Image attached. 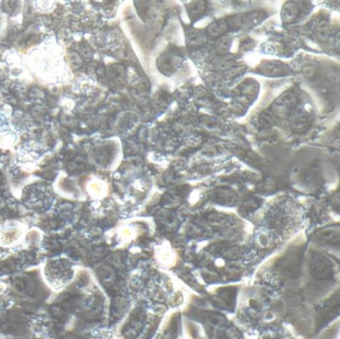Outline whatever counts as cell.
Returning a JSON list of instances; mask_svg holds the SVG:
<instances>
[{
  "mask_svg": "<svg viewBox=\"0 0 340 339\" xmlns=\"http://www.w3.org/2000/svg\"><path fill=\"white\" fill-rule=\"evenodd\" d=\"M266 15L262 12H251L238 15L234 19L235 25L240 28H249L258 25L265 19Z\"/></svg>",
  "mask_w": 340,
  "mask_h": 339,
  "instance_id": "1",
  "label": "cell"
},
{
  "mask_svg": "<svg viewBox=\"0 0 340 339\" xmlns=\"http://www.w3.org/2000/svg\"><path fill=\"white\" fill-rule=\"evenodd\" d=\"M298 15V6L295 2H288L282 7L281 17L285 23H291L295 20Z\"/></svg>",
  "mask_w": 340,
  "mask_h": 339,
  "instance_id": "2",
  "label": "cell"
},
{
  "mask_svg": "<svg viewBox=\"0 0 340 339\" xmlns=\"http://www.w3.org/2000/svg\"><path fill=\"white\" fill-rule=\"evenodd\" d=\"M229 24L225 20H218L214 23H212L208 28L207 31L210 36H220L222 35L226 30H228Z\"/></svg>",
  "mask_w": 340,
  "mask_h": 339,
  "instance_id": "3",
  "label": "cell"
},
{
  "mask_svg": "<svg viewBox=\"0 0 340 339\" xmlns=\"http://www.w3.org/2000/svg\"><path fill=\"white\" fill-rule=\"evenodd\" d=\"M313 266L315 268V272L317 274L318 277L325 278L330 275V266L326 263V261L323 258L319 257L316 259Z\"/></svg>",
  "mask_w": 340,
  "mask_h": 339,
  "instance_id": "4",
  "label": "cell"
},
{
  "mask_svg": "<svg viewBox=\"0 0 340 339\" xmlns=\"http://www.w3.org/2000/svg\"><path fill=\"white\" fill-rule=\"evenodd\" d=\"M97 275L105 285H111L115 278L114 271L109 266H100L97 269Z\"/></svg>",
  "mask_w": 340,
  "mask_h": 339,
  "instance_id": "5",
  "label": "cell"
},
{
  "mask_svg": "<svg viewBox=\"0 0 340 339\" xmlns=\"http://www.w3.org/2000/svg\"><path fill=\"white\" fill-rule=\"evenodd\" d=\"M187 39H188V43L191 46H199L206 41V37L200 31H196V30L189 31Z\"/></svg>",
  "mask_w": 340,
  "mask_h": 339,
  "instance_id": "6",
  "label": "cell"
},
{
  "mask_svg": "<svg viewBox=\"0 0 340 339\" xmlns=\"http://www.w3.org/2000/svg\"><path fill=\"white\" fill-rule=\"evenodd\" d=\"M329 33V26L328 22L324 19L319 20L317 27H316V36L320 40H325Z\"/></svg>",
  "mask_w": 340,
  "mask_h": 339,
  "instance_id": "7",
  "label": "cell"
},
{
  "mask_svg": "<svg viewBox=\"0 0 340 339\" xmlns=\"http://www.w3.org/2000/svg\"><path fill=\"white\" fill-rule=\"evenodd\" d=\"M231 43H232V40L230 37L228 36H222L220 37L217 44H216V48H217V51L220 54H224L229 51L230 49V46H231Z\"/></svg>",
  "mask_w": 340,
  "mask_h": 339,
  "instance_id": "8",
  "label": "cell"
},
{
  "mask_svg": "<svg viewBox=\"0 0 340 339\" xmlns=\"http://www.w3.org/2000/svg\"><path fill=\"white\" fill-rule=\"evenodd\" d=\"M204 10L205 5L203 2H194L188 6V11L192 18L202 15L204 13Z\"/></svg>",
  "mask_w": 340,
  "mask_h": 339,
  "instance_id": "9",
  "label": "cell"
},
{
  "mask_svg": "<svg viewBox=\"0 0 340 339\" xmlns=\"http://www.w3.org/2000/svg\"><path fill=\"white\" fill-rule=\"evenodd\" d=\"M263 70H265L267 74L277 75L282 71V67L278 63H268L264 66Z\"/></svg>",
  "mask_w": 340,
  "mask_h": 339,
  "instance_id": "10",
  "label": "cell"
},
{
  "mask_svg": "<svg viewBox=\"0 0 340 339\" xmlns=\"http://www.w3.org/2000/svg\"><path fill=\"white\" fill-rule=\"evenodd\" d=\"M303 72L307 77H311L316 74V69L314 66L311 65H306L303 67Z\"/></svg>",
  "mask_w": 340,
  "mask_h": 339,
  "instance_id": "11",
  "label": "cell"
}]
</instances>
